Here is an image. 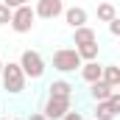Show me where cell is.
<instances>
[{"label":"cell","instance_id":"ffe728a7","mask_svg":"<svg viewBox=\"0 0 120 120\" xmlns=\"http://www.w3.org/2000/svg\"><path fill=\"white\" fill-rule=\"evenodd\" d=\"M28 120H48V117H45V115H42V112H34V115H31Z\"/></svg>","mask_w":120,"mask_h":120},{"label":"cell","instance_id":"603a6c76","mask_svg":"<svg viewBox=\"0 0 120 120\" xmlns=\"http://www.w3.org/2000/svg\"><path fill=\"white\" fill-rule=\"evenodd\" d=\"M17 120H20V117H17Z\"/></svg>","mask_w":120,"mask_h":120},{"label":"cell","instance_id":"3957f363","mask_svg":"<svg viewBox=\"0 0 120 120\" xmlns=\"http://www.w3.org/2000/svg\"><path fill=\"white\" fill-rule=\"evenodd\" d=\"M70 101H73V95H48V101L42 106V115L48 120H61L70 112Z\"/></svg>","mask_w":120,"mask_h":120},{"label":"cell","instance_id":"e0dca14e","mask_svg":"<svg viewBox=\"0 0 120 120\" xmlns=\"http://www.w3.org/2000/svg\"><path fill=\"white\" fill-rule=\"evenodd\" d=\"M109 34H112V36H117V34H120V20H117V17L109 20Z\"/></svg>","mask_w":120,"mask_h":120},{"label":"cell","instance_id":"30bf717a","mask_svg":"<svg viewBox=\"0 0 120 120\" xmlns=\"http://www.w3.org/2000/svg\"><path fill=\"white\" fill-rule=\"evenodd\" d=\"M73 42H75V48H78V45L98 42V36H95V31H92L90 25H81V28H73Z\"/></svg>","mask_w":120,"mask_h":120},{"label":"cell","instance_id":"5b68a950","mask_svg":"<svg viewBox=\"0 0 120 120\" xmlns=\"http://www.w3.org/2000/svg\"><path fill=\"white\" fill-rule=\"evenodd\" d=\"M34 20H36V14H34V8L25 3V6H20V8H11L8 25L17 31V34H28V31L34 28Z\"/></svg>","mask_w":120,"mask_h":120},{"label":"cell","instance_id":"277c9868","mask_svg":"<svg viewBox=\"0 0 120 120\" xmlns=\"http://www.w3.org/2000/svg\"><path fill=\"white\" fill-rule=\"evenodd\" d=\"M20 70L25 73V78H42L45 75V59L36 53V50H22L20 56Z\"/></svg>","mask_w":120,"mask_h":120},{"label":"cell","instance_id":"7402d4cb","mask_svg":"<svg viewBox=\"0 0 120 120\" xmlns=\"http://www.w3.org/2000/svg\"><path fill=\"white\" fill-rule=\"evenodd\" d=\"M3 120H6V117H3Z\"/></svg>","mask_w":120,"mask_h":120},{"label":"cell","instance_id":"ac0fdd59","mask_svg":"<svg viewBox=\"0 0 120 120\" xmlns=\"http://www.w3.org/2000/svg\"><path fill=\"white\" fill-rule=\"evenodd\" d=\"M3 3H6L8 8H20V6H25L28 0H3Z\"/></svg>","mask_w":120,"mask_h":120},{"label":"cell","instance_id":"8992f818","mask_svg":"<svg viewBox=\"0 0 120 120\" xmlns=\"http://www.w3.org/2000/svg\"><path fill=\"white\" fill-rule=\"evenodd\" d=\"M120 112V92L112 90L106 101H98V109H95V120H115Z\"/></svg>","mask_w":120,"mask_h":120},{"label":"cell","instance_id":"5bb4252c","mask_svg":"<svg viewBox=\"0 0 120 120\" xmlns=\"http://www.w3.org/2000/svg\"><path fill=\"white\" fill-rule=\"evenodd\" d=\"M48 90H50V95H73V90H75V87H73L70 81L59 78V81H50V87H48Z\"/></svg>","mask_w":120,"mask_h":120},{"label":"cell","instance_id":"2e32d148","mask_svg":"<svg viewBox=\"0 0 120 120\" xmlns=\"http://www.w3.org/2000/svg\"><path fill=\"white\" fill-rule=\"evenodd\" d=\"M8 20H11V8L6 3H0V25H8Z\"/></svg>","mask_w":120,"mask_h":120},{"label":"cell","instance_id":"52a82bcc","mask_svg":"<svg viewBox=\"0 0 120 120\" xmlns=\"http://www.w3.org/2000/svg\"><path fill=\"white\" fill-rule=\"evenodd\" d=\"M34 14L42 17V20H56L59 14H64V3L61 0H36Z\"/></svg>","mask_w":120,"mask_h":120},{"label":"cell","instance_id":"9a60e30c","mask_svg":"<svg viewBox=\"0 0 120 120\" xmlns=\"http://www.w3.org/2000/svg\"><path fill=\"white\" fill-rule=\"evenodd\" d=\"M117 17V8L112 6V3H101L98 6V20L101 22H109V20H115Z\"/></svg>","mask_w":120,"mask_h":120},{"label":"cell","instance_id":"4fadbf2b","mask_svg":"<svg viewBox=\"0 0 120 120\" xmlns=\"http://www.w3.org/2000/svg\"><path fill=\"white\" fill-rule=\"evenodd\" d=\"M109 92H112V87L103 84V81H92V84H90V95L95 98V101H106Z\"/></svg>","mask_w":120,"mask_h":120},{"label":"cell","instance_id":"d6986e66","mask_svg":"<svg viewBox=\"0 0 120 120\" xmlns=\"http://www.w3.org/2000/svg\"><path fill=\"white\" fill-rule=\"evenodd\" d=\"M61 120H84V117H81V112H73V109H70V112H67Z\"/></svg>","mask_w":120,"mask_h":120},{"label":"cell","instance_id":"7c38bea8","mask_svg":"<svg viewBox=\"0 0 120 120\" xmlns=\"http://www.w3.org/2000/svg\"><path fill=\"white\" fill-rule=\"evenodd\" d=\"M75 50H78V56H81V61H98V53H101V45H98V42H90V45H78Z\"/></svg>","mask_w":120,"mask_h":120},{"label":"cell","instance_id":"6da1fadb","mask_svg":"<svg viewBox=\"0 0 120 120\" xmlns=\"http://www.w3.org/2000/svg\"><path fill=\"white\" fill-rule=\"evenodd\" d=\"M0 78H3V90L11 92V95H20V92L25 90V73L20 70V64L17 61H8V64H3V70H0Z\"/></svg>","mask_w":120,"mask_h":120},{"label":"cell","instance_id":"9c48e42d","mask_svg":"<svg viewBox=\"0 0 120 120\" xmlns=\"http://www.w3.org/2000/svg\"><path fill=\"white\" fill-rule=\"evenodd\" d=\"M78 70H81V78H84L87 84H92V81H101V73H103V67H101L98 61H84Z\"/></svg>","mask_w":120,"mask_h":120},{"label":"cell","instance_id":"44dd1931","mask_svg":"<svg viewBox=\"0 0 120 120\" xmlns=\"http://www.w3.org/2000/svg\"><path fill=\"white\" fill-rule=\"evenodd\" d=\"M0 70H3V61H0Z\"/></svg>","mask_w":120,"mask_h":120},{"label":"cell","instance_id":"7a4b0ae2","mask_svg":"<svg viewBox=\"0 0 120 120\" xmlns=\"http://www.w3.org/2000/svg\"><path fill=\"white\" fill-rule=\"evenodd\" d=\"M84 61L78 56V50L75 48H59L56 53H53V70H59V73H73V70H78Z\"/></svg>","mask_w":120,"mask_h":120},{"label":"cell","instance_id":"8fae6325","mask_svg":"<svg viewBox=\"0 0 120 120\" xmlns=\"http://www.w3.org/2000/svg\"><path fill=\"white\" fill-rule=\"evenodd\" d=\"M101 81L109 84L112 90H117V87H120V67H117V64H106L103 73H101Z\"/></svg>","mask_w":120,"mask_h":120},{"label":"cell","instance_id":"ba28073f","mask_svg":"<svg viewBox=\"0 0 120 120\" xmlns=\"http://www.w3.org/2000/svg\"><path fill=\"white\" fill-rule=\"evenodd\" d=\"M64 20H67V25H70V28H81V25H87V11H84L81 6L64 8Z\"/></svg>","mask_w":120,"mask_h":120}]
</instances>
